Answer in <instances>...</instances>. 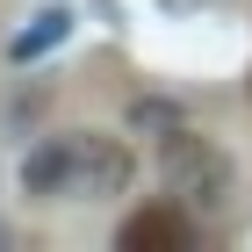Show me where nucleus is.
Returning a JSON list of instances; mask_svg holds the SVG:
<instances>
[{
    "instance_id": "39448f33",
    "label": "nucleus",
    "mask_w": 252,
    "mask_h": 252,
    "mask_svg": "<svg viewBox=\"0 0 252 252\" xmlns=\"http://www.w3.org/2000/svg\"><path fill=\"white\" fill-rule=\"evenodd\" d=\"M65 29H72V15H65V7H43V15H36V22H29V29L15 36V58H36V51H51Z\"/></svg>"
},
{
    "instance_id": "423d86ee",
    "label": "nucleus",
    "mask_w": 252,
    "mask_h": 252,
    "mask_svg": "<svg viewBox=\"0 0 252 252\" xmlns=\"http://www.w3.org/2000/svg\"><path fill=\"white\" fill-rule=\"evenodd\" d=\"M130 123H137V130H158V137H166V130H180V108H173V101H137V108H130Z\"/></svg>"
},
{
    "instance_id": "f257e3e1",
    "label": "nucleus",
    "mask_w": 252,
    "mask_h": 252,
    "mask_svg": "<svg viewBox=\"0 0 252 252\" xmlns=\"http://www.w3.org/2000/svg\"><path fill=\"white\" fill-rule=\"evenodd\" d=\"M158 180H166V194H173V202H188V209H223V202L238 194L231 152H223L216 137L188 130V123L158 137Z\"/></svg>"
},
{
    "instance_id": "f03ea898",
    "label": "nucleus",
    "mask_w": 252,
    "mask_h": 252,
    "mask_svg": "<svg viewBox=\"0 0 252 252\" xmlns=\"http://www.w3.org/2000/svg\"><path fill=\"white\" fill-rule=\"evenodd\" d=\"M137 180V152L108 130H72V202H108Z\"/></svg>"
},
{
    "instance_id": "7ed1b4c3",
    "label": "nucleus",
    "mask_w": 252,
    "mask_h": 252,
    "mask_svg": "<svg viewBox=\"0 0 252 252\" xmlns=\"http://www.w3.org/2000/svg\"><path fill=\"white\" fill-rule=\"evenodd\" d=\"M116 245L123 252H188L194 245V216H188V202H152V209H137L116 231Z\"/></svg>"
},
{
    "instance_id": "20e7f679",
    "label": "nucleus",
    "mask_w": 252,
    "mask_h": 252,
    "mask_svg": "<svg viewBox=\"0 0 252 252\" xmlns=\"http://www.w3.org/2000/svg\"><path fill=\"white\" fill-rule=\"evenodd\" d=\"M22 194L36 202H72V137H43L22 158Z\"/></svg>"
},
{
    "instance_id": "0eeeda50",
    "label": "nucleus",
    "mask_w": 252,
    "mask_h": 252,
    "mask_svg": "<svg viewBox=\"0 0 252 252\" xmlns=\"http://www.w3.org/2000/svg\"><path fill=\"white\" fill-rule=\"evenodd\" d=\"M0 245H7V231H0Z\"/></svg>"
}]
</instances>
